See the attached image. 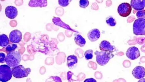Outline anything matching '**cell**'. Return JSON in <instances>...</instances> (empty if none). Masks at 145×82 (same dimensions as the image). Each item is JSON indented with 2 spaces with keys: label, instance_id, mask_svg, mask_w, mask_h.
Returning a JSON list of instances; mask_svg holds the SVG:
<instances>
[{
  "label": "cell",
  "instance_id": "obj_12",
  "mask_svg": "<svg viewBox=\"0 0 145 82\" xmlns=\"http://www.w3.org/2000/svg\"><path fill=\"white\" fill-rule=\"evenodd\" d=\"M131 5L135 10H143L145 7V0H131Z\"/></svg>",
  "mask_w": 145,
  "mask_h": 82
},
{
  "label": "cell",
  "instance_id": "obj_20",
  "mask_svg": "<svg viewBox=\"0 0 145 82\" xmlns=\"http://www.w3.org/2000/svg\"><path fill=\"white\" fill-rule=\"evenodd\" d=\"M84 56L87 60L92 59L93 58V51L91 50H87L85 52Z\"/></svg>",
  "mask_w": 145,
  "mask_h": 82
},
{
  "label": "cell",
  "instance_id": "obj_1",
  "mask_svg": "<svg viewBox=\"0 0 145 82\" xmlns=\"http://www.w3.org/2000/svg\"><path fill=\"white\" fill-rule=\"evenodd\" d=\"M22 60V56L17 51L8 52L6 57V62L7 65L11 68L17 66Z\"/></svg>",
  "mask_w": 145,
  "mask_h": 82
},
{
  "label": "cell",
  "instance_id": "obj_7",
  "mask_svg": "<svg viewBox=\"0 0 145 82\" xmlns=\"http://www.w3.org/2000/svg\"><path fill=\"white\" fill-rule=\"evenodd\" d=\"M140 52L138 49L136 47H131L129 48L126 52L127 58L131 60H135L140 56Z\"/></svg>",
  "mask_w": 145,
  "mask_h": 82
},
{
  "label": "cell",
  "instance_id": "obj_17",
  "mask_svg": "<svg viewBox=\"0 0 145 82\" xmlns=\"http://www.w3.org/2000/svg\"><path fill=\"white\" fill-rule=\"evenodd\" d=\"M8 38L7 35L1 34L0 36V46L1 47L5 48L9 44Z\"/></svg>",
  "mask_w": 145,
  "mask_h": 82
},
{
  "label": "cell",
  "instance_id": "obj_15",
  "mask_svg": "<svg viewBox=\"0 0 145 82\" xmlns=\"http://www.w3.org/2000/svg\"><path fill=\"white\" fill-rule=\"evenodd\" d=\"M78 63L77 57L75 55H71L67 58V65L69 68L72 69L76 66Z\"/></svg>",
  "mask_w": 145,
  "mask_h": 82
},
{
  "label": "cell",
  "instance_id": "obj_6",
  "mask_svg": "<svg viewBox=\"0 0 145 82\" xmlns=\"http://www.w3.org/2000/svg\"><path fill=\"white\" fill-rule=\"evenodd\" d=\"M132 11V7L128 3H123L119 5L118 12L121 17H126L129 16Z\"/></svg>",
  "mask_w": 145,
  "mask_h": 82
},
{
  "label": "cell",
  "instance_id": "obj_13",
  "mask_svg": "<svg viewBox=\"0 0 145 82\" xmlns=\"http://www.w3.org/2000/svg\"><path fill=\"white\" fill-rule=\"evenodd\" d=\"M100 36V32L99 29L96 28L90 30L87 34L88 39L92 42H94L98 40L99 39Z\"/></svg>",
  "mask_w": 145,
  "mask_h": 82
},
{
  "label": "cell",
  "instance_id": "obj_10",
  "mask_svg": "<svg viewBox=\"0 0 145 82\" xmlns=\"http://www.w3.org/2000/svg\"><path fill=\"white\" fill-rule=\"evenodd\" d=\"M100 50L103 51L114 52L116 51L114 46L111 45L108 41L103 40L102 41L99 45Z\"/></svg>",
  "mask_w": 145,
  "mask_h": 82
},
{
  "label": "cell",
  "instance_id": "obj_22",
  "mask_svg": "<svg viewBox=\"0 0 145 82\" xmlns=\"http://www.w3.org/2000/svg\"><path fill=\"white\" fill-rule=\"evenodd\" d=\"M72 0H58V4L62 7H65L69 6Z\"/></svg>",
  "mask_w": 145,
  "mask_h": 82
},
{
  "label": "cell",
  "instance_id": "obj_11",
  "mask_svg": "<svg viewBox=\"0 0 145 82\" xmlns=\"http://www.w3.org/2000/svg\"><path fill=\"white\" fill-rule=\"evenodd\" d=\"M6 16L10 19H14L17 16L18 11L16 8L13 6H8L5 9Z\"/></svg>",
  "mask_w": 145,
  "mask_h": 82
},
{
  "label": "cell",
  "instance_id": "obj_8",
  "mask_svg": "<svg viewBox=\"0 0 145 82\" xmlns=\"http://www.w3.org/2000/svg\"><path fill=\"white\" fill-rule=\"evenodd\" d=\"M9 40L13 43H18L22 41V33L19 30L16 29L10 32L9 34Z\"/></svg>",
  "mask_w": 145,
  "mask_h": 82
},
{
  "label": "cell",
  "instance_id": "obj_26",
  "mask_svg": "<svg viewBox=\"0 0 145 82\" xmlns=\"http://www.w3.org/2000/svg\"><path fill=\"white\" fill-rule=\"evenodd\" d=\"M84 82H96V80L93 78H88L85 80Z\"/></svg>",
  "mask_w": 145,
  "mask_h": 82
},
{
  "label": "cell",
  "instance_id": "obj_18",
  "mask_svg": "<svg viewBox=\"0 0 145 82\" xmlns=\"http://www.w3.org/2000/svg\"><path fill=\"white\" fill-rule=\"evenodd\" d=\"M53 22L56 25L64 28H66V29L71 30V28L69 27V26L67 25L65 23H63L59 18L54 17L53 19Z\"/></svg>",
  "mask_w": 145,
  "mask_h": 82
},
{
  "label": "cell",
  "instance_id": "obj_16",
  "mask_svg": "<svg viewBox=\"0 0 145 82\" xmlns=\"http://www.w3.org/2000/svg\"><path fill=\"white\" fill-rule=\"evenodd\" d=\"M74 41L77 45L80 47H84L86 43L85 39L80 34H77L74 38Z\"/></svg>",
  "mask_w": 145,
  "mask_h": 82
},
{
  "label": "cell",
  "instance_id": "obj_2",
  "mask_svg": "<svg viewBox=\"0 0 145 82\" xmlns=\"http://www.w3.org/2000/svg\"><path fill=\"white\" fill-rule=\"evenodd\" d=\"M96 55V62L99 65L104 66L106 65L110 59L114 57V55L112 52H109L96 51L95 52Z\"/></svg>",
  "mask_w": 145,
  "mask_h": 82
},
{
  "label": "cell",
  "instance_id": "obj_19",
  "mask_svg": "<svg viewBox=\"0 0 145 82\" xmlns=\"http://www.w3.org/2000/svg\"><path fill=\"white\" fill-rule=\"evenodd\" d=\"M17 48V45L16 44H9L5 48V50L7 52H10L15 51Z\"/></svg>",
  "mask_w": 145,
  "mask_h": 82
},
{
  "label": "cell",
  "instance_id": "obj_23",
  "mask_svg": "<svg viewBox=\"0 0 145 82\" xmlns=\"http://www.w3.org/2000/svg\"><path fill=\"white\" fill-rule=\"evenodd\" d=\"M89 5L88 0H80L79 1V6L82 8L86 9Z\"/></svg>",
  "mask_w": 145,
  "mask_h": 82
},
{
  "label": "cell",
  "instance_id": "obj_14",
  "mask_svg": "<svg viewBox=\"0 0 145 82\" xmlns=\"http://www.w3.org/2000/svg\"><path fill=\"white\" fill-rule=\"evenodd\" d=\"M47 0H30L29 3V6L31 7L42 8L47 7Z\"/></svg>",
  "mask_w": 145,
  "mask_h": 82
},
{
  "label": "cell",
  "instance_id": "obj_4",
  "mask_svg": "<svg viewBox=\"0 0 145 82\" xmlns=\"http://www.w3.org/2000/svg\"><path fill=\"white\" fill-rule=\"evenodd\" d=\"M12 72L11 67L7 65L0 66V81L2 82L8 81L12 78Z\"/></svg>",
  "mask_w": 145,
  "mask_h": 82
},
{
  "label": "cell",
  "instance_id": "obj_3",
  "mask_svg": "<svg viewBox=\"0 0 145 82\" xmlns=\"http://www.w3.org/2000/svg\"><path fill=\"white\" fill-rule=\"evenodd\" d=\"M12 74L16 78H22L27 77L31 72L30 68H25L22 65L12 68Z\"/></svg>",
  "mask_w": 145,
  "mask_h": 82
},
{
  "label": "cell",
  "instance_id": "obj_24",
  "mask_svg": "<svg viewBox=\"0 0 145 82\" xmlns=\"http://www.w3.org/2000/svg\"><path fill=\"white\" fill-rule=\"evenodd\" d=\"M136 15H137V17L138 19L141 18L145 19V10L138 11Z\"/></svg>",
  "mask_w": 145,
  "mask_h": 82
},
{
  "label": "cell",
  "instance_id": "obj_25",
  "mask_svg": "<svg viewBox=\"0 0 145 82\" xmlns=\"http://www.w3.org/2000/svg\"><path fill=\"white\" fill-rule=\"evenodd\" d=\"M6 57L5 54L3 52L0 53V62L1 63H3L6 62Z\"/></svg>",
  "mask_w": 145,
  "mask_h": 82
},
{
  "label": "cell",
  "instance_id": "obj_21",
  "mask_svg": "<svg viewBox=\"0 0 145 82\" xmlns=\"http://www.w3.org/2000/svg\"><path fill=\"white\" fill-rule=\"evenodd\" d=\"M106 22L108 26L112 27L115 26L116 24V21L115 19L112 17H108L106 20Z\"/></svg>",
  "mask_w": 145,
  "mask_h": 82
},
{
  "label": "cell",
  "instance_id": "obj_5",
  "mask_svg": "<svg viewBox=\"0 0 145 82\" xmlns=\"http://www.w3.org/2000/svg\"><path fill=\"white\" fill-rule=\"evenodd\" d=\"M133 32L136 35H145V19H138L134 21Z\"/></svg>",
  "mask_w": 145,
  "mask_h": 82
},
{
  "label": "cell",
  "instance_id": "obj_9",
  "mask_svg": "<svg viewBox=\"0 0 145 82\" xmlns=\"http://www.w3.org/2000/svg\"><path fill=\"white\" fill-rule=\"evenodd\" d=\"M133 76L137 79H141L145 76V69L140 66L136 67L132 72Z\"/></svg>",
  "mask_w": 145,
  "mask_h": 82
}]
</instances>
